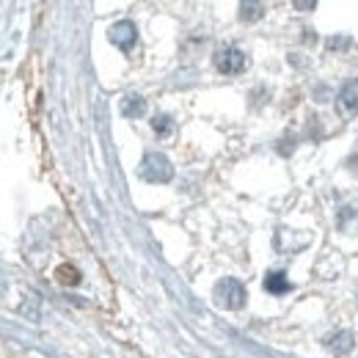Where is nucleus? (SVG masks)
<instances>
[{
	"label": "nucleus",
	"mask_w": 358,
	"mask_h": 358,
	"mask_svg": "<svg viewBox=\"0 0 358 358\" xmlns=\"http://www.w3.org/2000/svg\"><path fill=\"white\" fill-rule=\"evenodd\" d=\"M138 174H141V179H146V182L163 185V182H169V179L174 177V169H171V160H169L166 155L152 152V155H146V157H143V163H141Z\"/></svg>",
	"instance_id": "nucleus-1"
},
{
	"label": "nucleus",
	"mask_w": 358,
	"mask_h": 358,
	"mask_svg": "<svg viewBox=\"0 0 358 358\" xmlns=\"http://www.w3.org/2000/svg\"><path fill=\"white\" fill-rule=\"evenodd\" d=\"M245 287L237 281V278H221L218 287H215V301L224 306V309H243L245 306Z\"/></svg>",
	"instance_id": "nucleus-2"
},
{
	"label": "nucleus",
	"mask_w": 358,
	"mask_h": 358,
	"mask_svg": "<svg viewBox=\"0 0 358 358\" xmlns=\"http://www.w3.org/2000/svg\"><path fill=\"white\" fill-rule=\"evenodd\" d=\"M215 66H218V72H224V75H240L245 66H248V58H245V52L240 50V47H221L218 52H215Z\"/></svg>",
	"instance_id": "nucleus-3"
},
{
	"label": "nucleus",
	"mask_w": 358,
	"mask_h": 358,
	"mask_svg": "<svg viewBox=\"0 0 358 358\" xmlns=\"http://www.w3.org/2000/svg\"><path fill=\"white\" fill-rule=\"evenodd\" d=\"M336 108H339L342 116H356L358 113V78L356 80H348V83L339 89Z\"/></svg>",
	"instance_id": "nucleus-4"
},
{
	"label": "nucleus",
	"mask_w": 358,
	"mask_h": 358,
	"mask_svg": "<svg viewBox=\"0 0 358 358\" xmlns=\"http://www.w3.org/2000/svg\"><path fill=\"white\" fill-rule=\"evenodd\" d=\"M135 39H138V31H135L133 22H127V20H122V22H116L113 28H110V42L119 47V50H133Z\"/></svg>",
	"instance_id": "nucleus-5"
},
{
	"label": "nucleus",
	"mask_w": 358,
	"mask_h": 358,
	"mask_svg": "<svg viewBox=\"0 0 358 358\" xmlns=\"http://www.w3.org/2000/svg\"><path fill=\"white\" fill-rule=\"evenodd\" d=\"M265 289L273 292V295H284V292L292 289V284L287 281L284 273H268V278H265Z\"/></svg>",
	"instance_id": "nucleus-6"
},
{
	"label": "nucleus",
	"mask_w": 358,
	"mask_h": 358,
	"mask_svg": "<svg viewBox=\"0 0 358 358\" xmlns=\"http://www.w3.org/2000/svg\"><path fill=\"white\" fill-rule=\"evenodd\" d=\"M328 348H331L336 356H345V353H350V350H353V334H348V331H339L334 339H328Z\"/></svg>",
	"instance_id": "nucleus-7"
},
{
	"label": "nucleus",
	"mask_w": 358,
	"mask_h": 358,
	"mask_svg": "<svg viewBox=\"0 0 358 358\" xmlns=\"http://www.w3.org/2000/svg\"><path fill=\"white\" fill-rule=\"evenodd\" d=\"M143 110H146V102H143V96H124V102H122V113L124 116H130V119H138V116H143Z\"/></svg>",
	"instance_id": "nucleus-8"
},
{
	"label": "nucleus",
	"mask_w": 358,
	"mask_h": 358,
	"mask_svg": "<svg viewBox=\"0 0 358 358\" xmlns=\"http://www.w3.org/2000/svg\"><path fill=\"white\" fill-rule=\"evenodd\" d=\"M55 278H58L61 284H66V287H75V284L80 281V273L72 268V265H61V268L55 270Z\"/></svg>",
	"instance_id": "nucleus-9"
},
{
	"label": "nucleus",
	"mask_w": 358,
	"mask_h": 358,
	"mask_svg": "<svg viewBox=\"0 0 358 358\" xmlns=\"http://www.w3.org/2000/svg\"><path fill=\"white\" fill-rule=\"evenodd\" d=\"M171 124H174V122H171V116H166V113H160V116L152 119V130L157 135H169L171 133Z\"/></svg>",
	"instance_id": "nucleus-10"
},
{
	"label": "nucleus",
	"mask_w": 358,
	"mask_h": 358,
	"mask_svg": "<svg viewBox=\"0 0 358 358\" xmlns=\"http://www.w3.org/2000/svg\"><path fill=\"white\" fill-rule=\"evenodd\" d=\"M240 11H243V20H245V22H251V20H259L265 8H262L259 3H243V6H240Z\"/></svg>",
	"instance_id": "nucleus-11"
}]
</instances>
